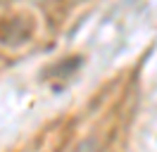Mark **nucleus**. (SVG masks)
<instances>
[{
	"label": "nucleus",
	"mask_w": 157,
	"mask_h": 152,
	"mask_svg": "<svg viewBox=\"0 0 157 152\" xmlns=\"http://www.w3.org/2000/svg\"><path fill=\"white\" fill-rule=\"evenodd\" d=\"M74 152H100V142L95 138H86L74 147Z\"/></svg>",
	"instance_id": "1"
}]
</instances>
